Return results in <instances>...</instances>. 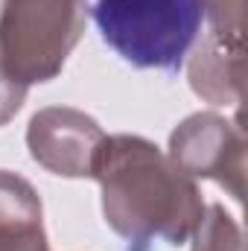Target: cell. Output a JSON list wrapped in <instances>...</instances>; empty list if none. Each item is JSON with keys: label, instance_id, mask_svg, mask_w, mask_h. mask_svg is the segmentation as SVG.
Wrapping results in <instances>:
<instances>
[{"label": "cell", "instance_id": "3", "mask_svg": "<svg viewBox=\"0 0 248 251\" xmlns=\"http://www.w3.org/2000/svg\"><path fill=\"white\" fill-rule=\"evenodd\" d=\"M85 21V0H0V73L24 88L56 79Z\"/></svg>", "mask_w": 248, "mask_h": 251}, {"label": "cell", "instance_id": "9", "mask_svg": "<svg viewBox=\"0 0 248 251\" xmlns=\"http://www.w3.org/2000/svg\"><path fill=\"white\" fill-rule=\"evenodd\" d=\"M198 3L216 32H228V35L246 32V0H198Z\"/></svg>", "mask_w": 248, "mask_h": 251}, {"label": "cell", "instance_id": "4", "mask_svg": "<svg viewBox=\"0 0 248 251\" xmlns=\"http://www.w3.org/2000/svg\"><path fill=\"white\" fill-rule=\"evenodd\" d=\"M170 161L190 178H210L231 193L246 196V131L240 120L213 111L190 114L170 134Z\"/></svg>", "mask_w": 248, "mask_h": 251}, {"label": "cell", "instance_id": "11", "mask_svg": "<svg viewBox=\"0 0 248 251\" xmlns=\"http://www.w3.org/2000/svg\"><path fill=\"white\" fill-rule=\"evenodd\" d=\"M26 100V88L18 85V82H9L3 73H0V126H6L24 105Z\"/></svg>", "mask_w": 248, "mask_h": 251}, {"label": "cell", "instance_id": "5", "mask_svg": "<svg viewBox=\"0 0 248 251\" xmlns=\"http://www.w3.org/2000/svg\"><path fill=\"white\" fill-rule=\"evenodd\" d=\"M105 131L79 108H41L26 128V146L38 167L62 178H91Z\"/></svg>", "mask_w": 248, "mask_h": 251}, {"label": "cell", "instance_id": "8", "mask_svg": "<svg viewBox=\"0 0 248 251\" xmlns=\"http://www.w3.org/2000/svg\"><path fill=\"white\" fill-rule=\"evenodd\" d=\"M193 251H243V231L222 204H207L196 231H193Z\"/></svg>", "mask_w": 248, "mask_h": 251}, {"label": "cell", "instance_id": "1", "mask_svg": "<svg viewBox=\"0 0 248 251\" xmlns=\"http://www.w3.org/2000/svg\"><path fill=\"white\" fill-rule=\"evenodd\" d=\"M91 178L102 187L108 228L131 251H146L152 243L181 246L204 213L196 178L140 134H105Z\"/></svg>", "mask_w": 248, "mask_h": 251}, {"label": "cell", "instance_id": "6", "mask_svg": "<svg viewBox=\"0 0 248 251\" xmlns=\"http://www.w3.org/2000/svg\"><path fill=\"white\" fill-rule=\"evenodd\" d=\"M246 47L243 35L210 32L190 56V88L213 105H237L246 91Z\"/></svg>", "mask_w": 248, "mask_h": 251}, {"label": "cell", "instance_id": "10", "mask_svg": "<svg viewBox=\"0 0 248 251\" xmlns=\"http://www.w3.org/2000/svg\"><path fill=\"white\" fill-rule=\"evenodd\" d=\"M0 251H50L44 225H35V228H6V231H0Z\"/></svg>", "mask_w": 248, "mask_h": 251}, {"label": "cell", "instance_id": "2", "mask_svg": "<svg viewBox=\"0 0 248 251\" xmlns=\"http://www.w3.org/2000/svg\"><path fill=\"white\" fill-rule=\"evenodd\" d=\"M94 24L102 41L134 67L178 70L198 38V0H97Z\"/></svg>", "mask_w": 248, "mask_h": 251}, {"label": "cell", "instance_id": "7", "mask_svg": "<svg viewBox=\"0 0 248 251\" xmlns=\"http://www.w3.org/2000/svg\"><path fill=\"white\" fill-rule=\"evenodd\" d=\"M41 225V199L24 176L0 170V231Z\"/></svg>", "mask_w": 248, "mask_h": 251}]
</instances>
